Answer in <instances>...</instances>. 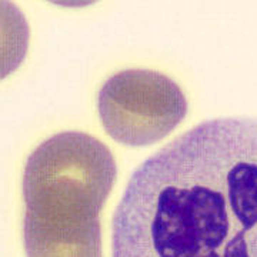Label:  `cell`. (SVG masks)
I'll use <instances>...</instances> for the list:
<instances>
[{"label": "cell", "instance_id": "obj_1", "mask_svg": "<svg viewBox=\"0 0 257 257\" xmlns=\"http://www.w3.org/2000/svg\"><path fill=\"white\" fill-rule=\"evenodd\" d=\"M111 257H257V119L203 121L128 179Z\"/></svg>", "mask_w": 257, "mask_h": 257}, {"label": "cell", "instance_id": "obj_2", "mask_svg": "<svg viewBox=\"0 0 257 257\" xmlns=\"http://www.w3.org/2000/svg\"><path fill=\"white\" fill-rule=\"evenodd\" d=\"M110 149L62 132L30 153L23 172L28 257H101L100 213L116 182Z\"/></svg>", "mask_w": 257, "mask_h": 257}, {"label": "cell", "instance_id": "obj_3", "mask_svg": "<svg viewBox=\"0 0 257 257\" xmlns=\"http://www.w3.org/2000/svg\"><path fill=\"white\" fill-rule=\"evenodd\" d=\"M97 109L106 133L130 147L155 145L169 136L187 113L186 96L166 74L127 69L101 86Z\"/></svg>", "mask_w": 257, "mask_h": 257}]
</instances>
